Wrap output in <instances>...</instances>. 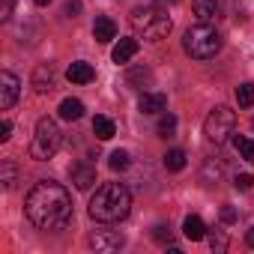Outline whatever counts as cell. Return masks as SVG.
Returning <instances> with one entry per match:
<instances>
[{"label": "cell", "mask_w": 254, "mask_h": 254, "mask_svg": "<svg viewBox=\"0 0 254 254\" xmlns=\"http://www.w3.org/2000/svg\"><path fill=\"white\" fill-rule=\"evenodd\" d=\"M24 212L39 230H60L72 221V194L66 186L54 180H42L30 189L24 200Z\"/></svg>", "instance_id": "cell-1"}, {"label": "cell", "mask_w": 254, "mask_h": 254, "mask_svg": "<svg viewBox=\"0 0 254 254\" xmlns=\"http://www.w3.org/2000/svg\"><path fill=\"white\" fill-rule=\"evenodd\" d=\"M132 212V191L123 183H105L90 200V218L99 224H117Z\"/></svg>", "instance_id": "cell-2"}, {"label": "cell", "mask_w": 254, "mask_h": 254, "mask_svg": "<svg viewBox=\"0 0 254 254\" xmlns=\"http://www.w3.org/2000/svg\"><path fill=\"white\" fill-rule=\"evenodd\" d=\"M221 45H224V39H221V33H218L209 21H200V24L189 27V30H186V39H183L186 54L194 57V60H209V57H215V54L221 51Z\"/></svg>", "instance_id": "cell-3"}, {"label": "cell", "mask_w": 254, "mask_h": 254, "mask_svg": "<svg viewBox=\"0 0 254 254\" xmlns=\"http://www.w3.org/2000/svg\"><path fill=\"white\" fill-rule=\"evenodd\" d=\"M132 27L138 33H144V39L159 42L171 33V18L159 6H138V9H132Z\"/></svg>", "instance_id": "cell-4"}, {"label": "cell", "mask_w": 254, "mask_h": 254, "mask_svg": "<svg viewBox=\"0 0 254 254\" xmlns=\"http://www.w3.org/2000/svg\"><path fill=\"white\" fill-rule=\"evenodd\" d=\"M60 141H63V135H60L57 120L42 117V120L36 123V132H33V141H30V156H33L36 162H48V159L60 150Z\"/></svg>", "instance_id": "cell-5"}, {"label": "cell", "mask_w": 254, "mask_h": 254, "mask_svg": "<svg viewBox=\"0 0 254 254\" xmlns=\"http://www.w3.org/2000/svg\"><path fill=\"white\" fill-rule=\"evenodd\" d=\"M233 129H236V114H233L230 108H224V105L212 108L209 117L203 120V135H206L212 144H224V141L233 135Z\"/></svg>", "instance_id": "cell-6"}, {"label": "cell", "mask_w": 254, "mask_h": 254, "mask_svg": "<svg viewBox=\"0 0 254 254\" xmlns=\"http://www.w3.org/2000/svg\"><path fill=\"white\" fill-rule=\"evenodd\" d=\"M90 248H96V251H120L123 245H126V236L120 233V230H114V227H99V230H93L90 233Z\"/></svg>", "instance_id": "cell-7"}, {"label": "cell", "mask_w": 254, "mask_h": 254, "mask_svg": "<svg viewBox=\"0 0 254 254\" xmlns=\"http://www.w3.org/2000/svg\"><path fill=\"white\" fill-rule=\"evenodd\" d=\"M18 90H21V81L12 72H0V108L3 111H9L18 102Z\"/></svg>", "instance_id": "cell-8"}, {"label": "cell", "mask_w": 254, "mask_h": 254, "mask_svg": "<svg viewBox=\"0 0 254 254\" xmlns=\"http://www.w3.org/2000/svg\"><path fill=\"white\" fill-rule=\"evenodd\" d=\"M69 177H72V183H75L78 191H87V189L96 186V165H90V162H75V165L69 168Z\"/></svg>", "instance_id": "cell-9"}, {"label": "cell", "mask_w": 254, "mask_h": 254, "mask_svg": "<svg viewBox=\"0 0 254 254\" xmlns=\"http://www.w3.org/2000/svg\"><path fill=\"white\" fill-rule=\"evenodd\" d=\"M30 84H33V90H36V93H42V96H45V93H51V90L57 87V72H54V66H51V63L36 66V69H33V81H30Z\"/></svg>", "instance_id": "cell-10"}, {"label": "cell", "mask_w": 254, "mask_h": 254, "mask_svg": "<svg viewBox=\"0 0 254 254\" xmlns=\"http://www.w3.org/2000/svg\"><path fill=\"white\" fill-rule=\"evenodd\" d=\"M191 9L200 21H215L221 15V3L218 0H191Z\"/></svg>", "instance_id": "cell-11"}, {"label": "cell", "mask_w": 254, "mask_h": 254, "mask_svg": "<svg viewBox=\"0 0 254 254\" xmlns=\"http://www.w3.org/2000/svg\"><path fill=\"white\" fill-rule=\"evenodd\" d=\"M93 36H96V42H111V39H117V24H114V18H108V15H99L96 18V24H93Z\"/></svg>", "instance_id": "cell-12"}, {"label": "cell", "mask_w": 254, "mask_h": 254, "mask_svg": "<svg viewBox=\"0 0 254 254\" xmlns=\"http://www.w3.org/2000/svg\"><path fill=\"white\" fill-rule=\"evenodd\" d=\"M138 108H141V114H162L168 108V99H165V93H144Z\"/></svg>", "instance_id": "cell-13"}, {"label": "cell", "mask_w": 254, "mask_h": 254, "mask_svg": "<svg viewBox=\"0 0 254 254\" xmlns=\"http://www.w3.org/2000/svg\"><path fill=\"white\" fill-rule=\"evenodd\" d=\"M66 75H69V81H72V84H90V81L96 78V72H93V66H90V63H84V60H78V63H72V66L66 69Z\"/></svg>", "instance_id": "cell-14"}, {"label": "cell", "mask_w": 254, "mask_h": 254, "mask_svg": "<svg viewBox=\"0 0 254 254\" xmlns=\"http://www.w3.org/2000/svg\"><path fill=\"white\" fill-rule=\"evenodd\" d=\"M183 233H186V239H191V242L206 239V224H203V218H200V215H189V218L183 221Z\"/></svg>", "instance_id": "cell-15"}, {"label": "cell", "mask_w": 254, "mask_h": 254, "mask_svg": "<svg viewBox=\"0 0 254 254\" xmlns=\"http://www.w3.org/2000/svg\"><path fill=\"white\" fill-rule=\"evenodd\" d=\"M138 48H141V45H138V39H120L111 57H114V63H129V60L138 54Z\"/></svg>", "instance_id": "cell-16"}, {"label": "cell", "mask_w": 254, "mask_h": 254, "mask_svg": "<svg viewBox=\"0 0 254 254\" xmlns=\"http://www.w3.org/2000/svg\"><path fill=\"white\" fill-rule=\"evenodd\" d=\"M60 117L69 120V123H72V120H81V117H84V102H81V99H63V102H60Z\"/></svg>", "instance_id": "cell-17"}, {"label": "cell", "mask_w": 254, "mask_h": 254, "mask_svg": "<svg viewBox=\"0 0 254 254\" xmlns=\"http://www.w3.org/2000/svg\"><path fill=\"white\" fill-rule=\"evenodd\" d=\"M221 174H224V165H221L218 159H206V162H203V171H200V180H203L206 186H212V183L221 180Z\"/></svg>", "instance_id": "cell-18"}, {"label": "cell", "mask_w": 254, "mask_h": 254, "mask_svg": "<svg viewBox=\"0 0 254 254\" xmlns=\"http://www.w3.org/2000/svg\"><path fill=\"white\" fill-rule=\"evenodd\" d=\"M93 135H96L99 141H111V138L117 135L114 120H108V117H96V120H93Z\"/></svg>", "instance_id": "cell-19"}, {"label": "cell", "mask_w": 254, "mask_h": 254, "mask_svg": "<svg viewBox=\"0 0 254 254\" xmlns=\"http://www.w3.org/2000/svg\"><path fill=\"white\" fill-rule=\"evenodd\" d=\"M0 183H3L6 191L15 189V183H18V168H15V162H3V165H0Z\"/></svg>", "instance_id": "cell-20"}, {"label": "cell", "mask_w": 254, "mask_h": 254, "mask_svg": "<svg viewBox=\"0 0 254 254\" xmlns=\"http://www.w3.org/2000/svg\"><path fill=\"white\" fill-rule=\"evenodd\" d=\"M233 147H236V153H239L245 162H254V138L236 135V138H233Z\"/></svg>", "instance_id": "cell-21"}, {"label": "cell", "mask_w": 254, "mask_h": 254, "mask_svg": "<svg viewBox=\"0 0 254 254\" xmlns=\"http://www.w3.org/2000/svg\"><path fill=\"white\" fill-rule=\"evenodd\" d=\"M165 168H168L171 174L183 171V168H186V153H183V150H168V153H165Z\"/></svg>", "instance_id": "cell-22"}, {"label": "cell", "mask_w": 254, "mask_h": 254, "mask_svg": "<svg viewBox=\"0 0 254 254\" xmlns=\"http://www.w3.org/2000/svg\"><path fill=\"white\" fill-rule=\"evenodd\" d=\"M156 132H159V138H171V135L177 132V117H174V114H162Z\"/></svg>", "instance_id": "cell-23"}, {"label": "cell", "mask_w": 254, "mask_h": 254, "mask_svg": "<svg viewBox=\"0 0 254 254\" xmlns=\"http://www.w3.org/2000/svg\"><path fill=\"white\" fill-rule=\"evenodd\" d=\"M236 102H239V108H251L254 105V84L251 81L236 87Z\"/></svg>", "instance_id": "cell-24"}, {"label": "cell", "mask_w": 254, "mask_h": 254, "mask_svg": "<svg viewBox=\"0 0 254 254\" xmlns=\"http://www.w3.org/2000/svg\"><path fill=\"white\" fill-rule=\"evenodd\" d=\"M108 165H111V171H126V168H129V153H126V150H114L108 156Z\"/></svg>", "instance_id": "cell-25"}, {"label": "cell", "mask_w": 254, "mask_h": 254, "mask_svg": "<svg viewBox=\"0 0 254 254\" xmlns=\"http://www.w3.org/2000/svg\"><path fill=\"white\" fill-rule=\"evenodd\" d=\"M209 248H212L215 254L227 251V236H224L221 230H212V233H209Z\"/></svg>", "instance_id": "cell-26"}, {"label": "cell", "mask_w": 254, "mask_h": 254, "mask_svg": "<svg viewBox=\"0 0 254 254\" xmlns=\"http://www.w3.org/2000/svg\"><path fill=\"white\" fill-rule=\"evenodd\" d=\"M153 239L162 242V245H174V242H171V227H168V224H156V227H153Z\"/></svg>", "instance_id": "cell-27"}, {"label": "cell", "mask_w": 254, "mask_h": 254, "mask_svg": "<svg viewBox=\"0 0 254 254\" xmlns=\"http://www.w3.org/2000/svg\"><path fill=\"white\" fill-rule=\"evenodd\" d=\"M218 215H221V221H224V224H233V221H236V218H239V212H236V209H233V206H230V203H224V206H221V212H218Z\"/></svg>", "instance_id": "cell-28"}, {"label": "cell", "mask_w": 254, "mask_h": 254, "mask_svg": "<svg viewBox=\"0 0 254 254\" xmlns=\"http://www.w3.org/2000/svg\"><path fill=\"white\" fill-rule=\"evenodd\" d=\"M251 183H254V180H251V174H239V177L233 180V186H236L239 191H248V189H251Z\"/></svg>", "instance_id": "cell-29"}, {"label": "cell", "mask_w": 254, "mask_h": 254, "mask_svg": "<svg viewBox=\"0 0 254 254\" xmlns=\"http://www.w3.org/2000/svg\"><path fill=\"white\" fill-rule=\"evenodd\" d=\"M12 3L15 0H0V21H6L12 15Z\"/></svg>", "instance_id": "cell-30"}, {"label": "cell", "mask_w": 254, "mask_h": 254, "mask_svg": "<svg viewBox=\"0 0 254 254\" xmlns=\"http://www.w3.org/2000/svg\"><path fill=\"white\" fill-rule=\"evenodd\" d=\"M12 138V120H3L0 123V141H9Z\"/></svg>", "instance_id": "cell-31"}, {"label": "cell", "mask_w": 254, "mask_h": 254, "mask_svg": "<svg viewBox=\"0 0 254 254\" xmlns=\"http://www.w3.org/2000/svg\"><path fill=\"white\" fill-rule=\"evenodd\" d=\"M69 18H75L78 12H81V0H69V3H66V9H63Z\"/></svg>", "instance_id": "cell-32"}, {"label": "cell", "mask_w": 254, "mask_h": 254, "mask_svg": "<svg viewBox=\"0 0 254 254\" xmlns=\"http://www.w3.org/2000/svg\"><path fill=\"white\" fill-rule=\"evenodd\" d=\"M245 242H248V248H254V227H248V233H245Z\"/></svg>", "instance_id": "cell-33"}, {"label": "cell", "mask_w": 254, "mask_h": 254, "mask_svg": "<svg viewBox=\"0 0 254 254\" xmlns=\"http://www.w3.org/2000/svg\"><path fill=\"white\" fill-rule=\"evenodd\" d=\"M33 3H36V6H48V3H51V0H33Z\"/></svg>", "instance_id": "cell-34"}]
</instances>
